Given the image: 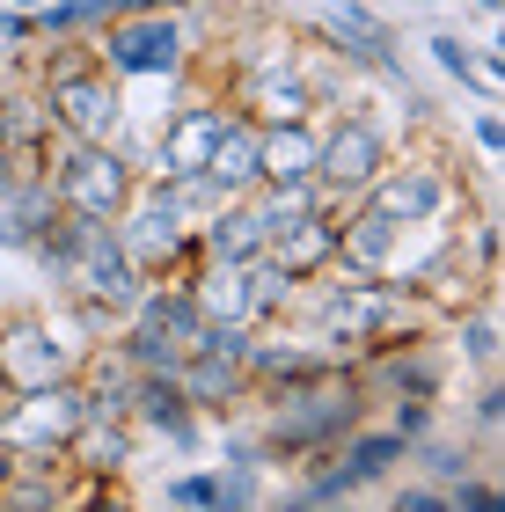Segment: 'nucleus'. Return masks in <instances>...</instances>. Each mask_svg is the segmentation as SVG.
<instances>
[{
    "instance_id": "obj_1",
    "label": "nucleus",
    "mask_w": 505,
    "mask_h": 512,
    "mask_svg": "<svg viewBox=\"0 0 505 512\" xmlns=\"http://www.w3.org/2000/svg\"><path fill=\"white\" fill-rule=\"evenodd\" d=\"M44 74H37V103L52 110V125L66 139H125V81L88 52V37H44Z\"/></svg>"
},
{
    "instance_id": "obj_2",
    "label": "nucleus",
    "mask_w": 505,
    "mask_h": 512,
    "mask_svg": "<svg viewBox=\"0 0 505 512\" xmlns=\"http://www.w3.org/2000/svg\"><path fill=\"white\" fill-rule=\"evenodd\" d=\"M52 191L66 213L88 220H118L132 191H140V154L125 139H66L59 132V161H52Z\"/></svg>"
},
{
    "instance_id": "obj_3",
    "label": "nucleus",
    "mask_w": 505,
    "mask_h": 512,
    "mask_svg": "<svg viewBox=\"0 0 505 512\" xmlns=\"http://www.w3.org/2000/svg\"><path fill=\"white\" fill-rule=\"evenodd\" d=\"M118 81H176L191 66V30H183V8H147V15H118L88 37Z\"/></svg>"
},
{
    "instance_id": "obj_4",
    "label": "nucleus",
    "mask_w": 505,
    "mask_h": 512,
    "mask_svg": "<svg viewBox=\"0 0 505 512\" xmlns=\"http://www.w3.org/2000/svg\"><path fill=\"white\" fill-rule=\"evenodd\" d=\"M110 227H118V249L132 256V271H140V278H183L198 264V235L183 227V213L169 205V183H154V176H140L132 205Z\"/></svg>"
},
{
    "instance_id": "obj_5",
    "label": "nucleus",
    "mask_w": 505,
    "mask_h": 512,
    "mask_svg": "<svg viewBox=\"0 0 505 512\" xmlns=\"http://www.w3.org/2000/svg\"><path fill=\"white\" fill-rule=\"evenodd\" d=\"M388 125L366 118V110H337V118L323 125V147H315V191H323L330 205H352L366 183H374L388 169Z\"/></svg>"
},
{
    "instance_id": "obj_6",
    "label": "nucleus",
    "mask_w": 505,
    "mask_h": 512,
    "mask_svg": "<svg viewBox=\"0 0 505 512\" xmlns=\"http://www.w3.org/2000/svg\"><path fill=\"white\" fill-rule=\"evenodd\" d=\"M81 417H88L81 374H59V381L15 388L8 403H0V439H8V454H22V447H66Z\"/></svg>"
},
{
    "instance_id": "obj_7",
    "label": "nucleus",
    "mask_w": 505,
    "mask_h": 512,
    "mask_svg": "<svg viewBox=\"0 0 505 512\" xmlns=\"http://www.w3.org/2000/svg\"><path fill=\"white\" fill-rule=\"evenodd\" d=\"M374 213H388L396 227H440L454 205H462V183H454L440 161H396L388 154V169L359 191Z\"/></svg>"
},
{
    "instance_id": "obj_8",
    "label": "nucleus",
    "mask_w": 505,
    "mask_h": 512,
    "mask_svg": "<svg viewBox=\"0 0 505 512\" xmlns=\"http://www.w3.org/2000/svg\"><path fill=\"white\" fill-rule=\"evenodd\" d=\"M59 374H74V352L59 344V322L52 315H0V381L37 388Z\"/></svg>"
},
{
    "instance_id": "obj_9",
    "label": "nucleus",
    "mask_w": 505,
    "mask_h": 512,
    "mask_svg": "<svg viewBox=\"0 0 505 512\" xmlns=\"http://www.w3.org/2000/svg\"><path fill=\"white\" fill-rule=\"evenodd\" d=\"M125 417L140 425V439H169V447L191 454L205 439V410L183 395L176 374H132V395H125Z\"/></svg>"
},
{
    "instance_id": "obj_10",
    "label": "nucleus",
    "mask_w": 505,
    "mask_h": 512,
    "mask_svg": "<svg viewBox=\"0 0 505 512\" xmlns=\"http://www.w3.org/2000/svg\"><path fill=\"white\" fill-rule=\"evenodd\" d=\"M220 118H227V103H213V96L183 103L176 118L162 125V139H154V154L140 161V176H162V183L198 176V169H205V154H213V139H220Z\"/></svg>"
},
{
    "instance_id": "obj_11",
    "label": "nucleus",
    "mask_w": 505,
    "mask_h": 512,
    "mask_svg": "<svg viewBox=\"0 0 505 512\" xmlns=\"http://www.w3.org/2000/svg\"><path fill=\"white\" fill-rule=\"evenodd\" d=\"M403 264V227L374 213L366 198H352L337 213V271H359V278H388Z\"/></svg>"
},
{
    "instance_id": "obj_12",
    "label": "nucleus",
    "mask_w": 505,
    "mask_h": 512,
    "mask_svg": "<svg viewBox=\"0 0 505 512\" xmlns=\"http://www.w3.org/2000/svg\"><path fill=\"white\" fill-rule=\"evenodd\" d=\"M66 461H74V476H132L140 469V425L118 410H88L66 439Z\"/></svg>"
},
{
    "instance_id": "obj_13",
    "label": "nucleus",
    "mask_w": 505,
    "mask_h": 512,
    "mask_svg": "<svg viewBox=\"0 0 505 512\" xmlns=\"http://www.w3.org/2000/svg\"><path fill=\"white\" fill-rule=\"evenodd\" d=\"M337 213H344V205H315V213L271 227L264 256H271L286 278H301V286H308V278H323V271H337Z\"/></svg>"
},
{
    "instance_id": "obj_14",
    "label": "nucleus",
    "mask_w": 505,
    "mask_h": 512,
    "mask_svg": "<svg viewBox=\"0 0 505 512\" xmlns=\"http://www.w3.org/2000/svg\"><path fill=\"white\" fill-rule=\"evenodd\" d=\"M315 147H323L315 118L257 125V183H315Z\"/></svg>"
},
{
    "instance_id": "obj_15",
    "label": "nucleus",
    "mask_w": 505,
    "mask_h": 512,
    "mask_svg": "<svg viewBox=\"0 0 505 512\" xmlns=\"http://www.w3.org/2000/svg\"><path fill=\"white\" fill-rule=\"evenodd\" d=\"M183 286H191V308L205 322H242V330H257V322H249V256H242V264L198 256V264L183 271Z\"/></svg>"
},
{
    "instance_id": "obj_16",
    "label": "nucleus",
    "mask_w": 505,
    "mask_h": 512,
    "mask_svg": "<svg viewBox=\"0 0 505 512\" xmlns=\"http://www.w3.org/2000/svg\"><path fill=\"white\" fill-rule=\"evenodd\" d=\"M235 110H249L257 125L315 118V88H308V74H301V59H293V66H271V74H257V81H242V103H235Z\"/></svg>"
},
{
    "instance_id": "obj_17",
    "label": "nucleus",
    "mask_w": 505,
    "mask_h": 512,
    "mask_svg": "<svg viewBox=\"0 0 505 512\" xmlns=\"http://www.w3.org/2000/svg\"><path fill=\"white\" fill-rule=\"evenodd\" d=\"M271 242V227H264V213H257V198H227L213 220L198 227V256H220V264H242V256H257Z\"/></svg>"
},
{
    "instance_id": "obj_18",
    "label": "nucleus",
    "mask_w": 505,
    "mask_h": 512,
    "mask_svg": "<svg viewBox=\"0 0 505 512\" xmlns=\"http://www.w3.org/2000/svg\"><path fill=\"white\" fill-rule=\"evenodd\" d=\"M205 176L220 183V191H257V118L249 110H227L220 118V139H213V154H205Z\"/></svg>"
},
{
    "instance_id": "obj_19",
    "label": "nucleus",
    "mask_w": 505,
    "mask_h": 512,
    "mask_svg": "<svg viewBox=\"0 0 505 512\" xmlns=\"http://www.w3.org/2000/svg\"><path fill=\"white\" fill-rule=\"evenodd\" d=\"M403 469H418L425 483H440V491H447L454 476H469V469H476V454H469V439H447L440 425H432V432H418V439H410Z\"/></svg>"
},
{
    "instance_id": "obj_20",
    "label": "nucleus",
    "mask_w": 505,
    "mask_h": 512,
    "mask_svg": "<svg viewBox=\"0 0 505 512\" xmlns=\"http://www.w3.org/2000/svg\"><path fill=\"white\" fill-rule=\"evenodd\" d=\"M293 300H301V278H286V271L257 249V256H249V322H257V330H264V322H286Z\"/></svg>"
},
{
    "instance_id": "obj_21",
    "label": "nucleus",
    "mask_w": 505,
    "mask_h": 512,
    "mask_svg": "<svg viewBox=\"0 0 505 512\" xmlns=\"http://www.w3.org/2000/svg\"><path fill=\"white\" fill-rule=\"evenodd\" d=\"M454 344H462V359L476 366V374H498V322H491V308L454 315Z\"/></svg>"
},
{
    "instance_id": "obj_22",
    "label": "nucleus",
    "mask_w": 505,
    "mask_h": 512,
    "mask_svg": "<svg viewBox=\"0 0 505 512\" xmlns=\"http://www.w3.org/2000/svg\"><path fill=\"white\" fill-rule=\"evenodd\" d=\"M162 505H183V512H220V461L213 469H183L162 483Z\"/></svg>"
},
{
    "instance_id": "obj_23",
    "label": "nucleus",
    "mask_w": 505,
    "mask_h": 512,
    "mask_svg": "<svg viewBox=\"0 0 505 512\" xmlns=\"http://www.w3.org/2000/svg\"><path fill=\"white\" fill-rule=\"evenodd\" d=\"M381 425L388 432H403V439H418V432H432L440 425V395H381Z\"/></svg>"
},
{
    "instance_id": "obj_24",
    "label": "nucleus",
    "mask_w": 505,
    "mask_h": 512,
    "mask_svg": "<svg viewBox=\"0 0 505 512\" xmlns=\"http://www.w3.org/2000/svg\"><path fill=\"white\" fill-rule=\"evenodd\" d=\"M447 512H505V491H498V483L491 476H454L447 483Z\"/></svg>"
},
{
    "instance_id": "obj_25",
    "label": "nucleus",
    "mask_w": 505,
    "mask_h": 512,
    "mask_svg": "<svg viewBox=\"0 0 505 512\" xmlns=\"http://www.w3.org/2000/svg\"><path fill=\"white\" fill-rule=\"evenodd\" d=\"M425 52H432V66H440L447 81H462V88H469V66H476V44H469V37L432 30V44H425Z\"/></svg>"
},
{
    "instance_id": "obj_26",
    "label": "nucleus",
    "mask_w": 505,
    "mask_h": 512,
    "mask_svg": "<svg viewBox=\"0 0 505 512\" xmlns=\"http://www.w3.org/2000/svg\"><path fill=\"white\" fill-rule=\"evenodd\" d=\"M469 425L484 432V439H498V425H505V381H498V374H484V388H476V403H469Z\"/></svg>"
},
{
    "instance_id": "obj_27",
    "label": "nucleus",
    "mask_w": 505,
    "mask_h": 512,
    "mask_svg": "<svg viewBox=\"0 0 505 512\" xmlns=\"http://www.w3.org/2000/svg\"><path fill=\"white\" fill-rule=\"evenodd\" d=\"M388 505H396V512H447V491H440V483H396Z\"/></svg>"
},
{
    "instance_id": "obj_28",
    "label": "nucleus",
    "mask_w": 505,
    "mask_h": 512,
    "mask_svg": "<svg viewBox=\"0 0 505 512\" xmlns=\"http://www.w3.org/2000/svg\"><path fill=\"white\" fill-rule=\"evenodd\" d=\"M469 139H476V154H484V161H498V147H505V125H498V110H476Z\"/></svg>"
},
{
    "instance_id": "obj_29",
    "label": "nucleus",
    "mask_w": 505,
    "mask_h": 512,
    "mask_svg": "<svg viewBox=\"0 0 505 512\" xmlns=\"http://www.w3.org/2000/svg\"><path fill=\"white\" fill-rule=\"evenodd\" d=\"M0 249H15V256H30V227H22L8 205H0Z\"/></svg>"
},
{
    "instance_id": "obj_30",
    "label": "nucleus",
    "mask_w": 505,
    "mask_h": 512,
    "mask_svg": "<svg viewBox=\"0 0 505 512\" xmlns=\"http://www.w3.org/2000/svg\"><path fill=\"white\" fill-rule=\"evenodd\" d=\"M8 469H15V454H8V439H0V483H8Z\"/></svg>"
},
{
    "instance_id": "obj_31",
    "label": "nucleus",
    "mask_w": 505,
    "mask_h": 512,
    "mask_svg": "<svg viewBox=\"0 0 505 512\" xmlns=\"http://www.w3.org/2000/svg\"><path fill=\"white\" fill-rule=\"evenodd\" d=\"M0 147H8V118H0Z\"/></svg>"
},
{
    "instance_id": "obj_32",
    "label": "nucleus",
    "mask_w": 505,
    "mask_h": 512,
    "mask_svg": "<svg viewBox=\"0 0 505 512\" xmlns=\"http://www.w3.org/2000/svg\"><path fill=\"white\" fill-rule=\"evenodd\" d=\"M8 395H15V388H8V381H0V403H8Z\"/></svg>"
}]
</instances>
